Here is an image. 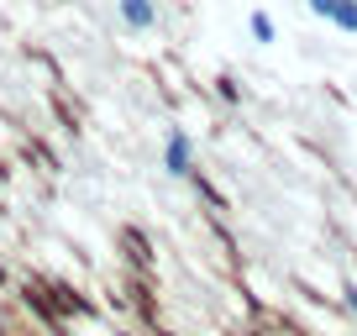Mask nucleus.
I'll use <instances>...</instances> for the list:
<instances>
[{
  "label": "nucleus",
  "mask_w": 357,
  "mask_h": 336,
  "mask_svg": "<svg viewBox=\"0 0 357 336\" xmlns=\"http://www.w3.org/2000/svg\"><path fill=\"white\" fill-rule=\"evenodd\" d=\"M190 168H195V142H190V132H184V126H174V132L163 137V174L184 179Z\"/></svg>",
  "instance_id": "nucleus-1"
},
{
  "label": "nucleus",
  "mask_w": 357,
  "mask_h": 336,
  "mask_svg": "<svg viewBox=\"0 0 357 336\" xmlns=\"http://www.w3.org/2000/svg\"><path fill=\"white\" fill-rule=\"evenodd\" d=\"M116 16H121L126 32H153L158 26V0H116Z\"/></svg>",
  "instance_id": "nucleus-2"
},
{
  "label": "nucleus",
  "mask_w": 357,
  "mask_h": 336,
  "mask_svg": "<svg viewBox=\"0 0 357 336\" xmlns=\"http://www.w3.org/2000/svg\"><path fill=\"white\" fill-rule=\"evenodd\" d=\"M247 32H252V43H273L279 26H273V16H268V11H252V16H247Z\"/></svg>",
  "instance_id": "nucleus-3"
},
{
  "label": "nucleus",
  "mask_w": 357,
  "mask_h": 336,
  "mask_svg": "<svg viewBox=\"0 0 357 336\" xmlns=\"http://www.w3.org/2000/svg\"><path fill=\"white\" fill-rule=\"evenodd\" d=\"M331 26H336V32H347V37H357V0H342V6H336Z\"/></svg>",
  "instance_id": "nucleus-4"
},
{
  "label": "nucleus",
  "mask_w": 357,
  "mask_h": 336,
  "mask_svg": "<svg viewBox=\"0 0 357 336\" xmlns=\"http://www.w3.org/2000/svg\"><path fill=\"white\" fill-rule=\"evenodd\" d=\"M342 6V0H305V11L310 16H321V22H331V11Z\"/></svg>",
  "instance_id": "nucleus-5"
},
{
  "label": "nucleus",
  "mask_w": 357,
  "mask_h": 336,
  "mask_svg": "<svg viewBox=\"0 0 357 336\" xmlns=\"http://www.w3.org/2000/svg\"><path fill=\"white\" fill-rule=\"evenodd\" d=\"M347 310L357 315V284H352V289H347Z\"/></svg>",
  "instance_id": "nucleus-6"
}]
</instances>
